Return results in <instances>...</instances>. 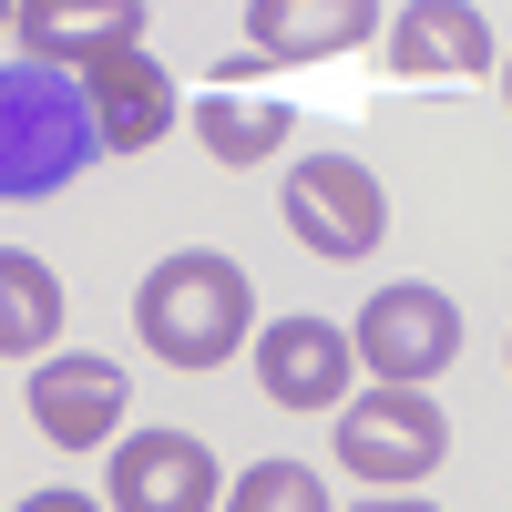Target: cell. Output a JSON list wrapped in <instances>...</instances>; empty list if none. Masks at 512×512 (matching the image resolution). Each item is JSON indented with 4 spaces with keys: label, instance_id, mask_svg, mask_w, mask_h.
I'll list each match as a JSON object with an SVG mask.
<instances>
[{
    "label": "cell",
    "instance_id": "1",
    "mask_svg": "<svg viewBox=\"0 0 512 512\" xmlns=\"http://www.w3.org/2000/svg\"><path fill=\"white\" fill-rule=\"evenodd\" d=\"M134 328H144V349L164 369H226L246 349V328H256V287H246L236 256L185 246L134 287Z\"/></svg>",
    "mask_w": 512,
    "mask_h": 512
},
{
    "label": "cell",
    "instance_id": "2",
    "mask_svg": "<svg viewBox=\"0 0 512 512\" xmlns=\"http://www.w3.org/2000/svg\"><path fill=\"white\" fill-rule=\"evenodd\" d=\"M93 113H82V72L52 62H0V195H62L93 164Z\"/></svg>",
    "mask_w": 512,
    "mask_h": 512
},
{
    "label": "cell",
    "instance_id": "3",
    "mask_svg": "<svg viewBox=\"0 0 512 512\" xmlns=\"http://www.w3.org/2000/svg\"><path fill=\"white\" fill-rule=\"evenodd\" d=\"M451 461V420L431 390H400V379H379V390L338 400V472L349 482H379V492H410L431 482Z\"/></svg>",
    "mask_w": 512,
    "mask_h": 512
},
{
    "label": "cell",
    "instance_id": "4",
    "mask_svg": "<svg viewBox=\"0 0 512 512\" xmlns=\"http://www.w3.org/2000/svg\"><path fill=\"white\" fill-rule=\"evenodd\" d=\"M287 236L328 256V267H359V256H379V236H390V195H379V175L359 154H308L287 175Z\"/></svg>",
    "mask_w": 512,
    "mask_h": 512
},
{
    "label": "cell",
    "instance_id": "5",
    "mask_svg": "<svg viewBox=\"0 0 512 512\" xmlns=\"http://www.w3.org/2000/svg\"><path fill=\"white\" fill-rule=\"evenodd\" d=\"M349 349H359V369H379V379H400V390H431V379L461 359V308L441 287H379L369 308L349 318Z\"/></svg>",
    "mask_w": 512,
    "mask_h": 512
},
{
    "label": "cell",
    "instance_id": "6",
    "mask_svg": "<svg viewBox=\"0 0 512 512\" xmlns=\"http://www.w3.org/2000/svg\"><path fill=\"white\" fill-rule=\"evenodd\" d=\"M103 502L113 512H216L226 472L195 431H123L103 461Z\"/></svg>",
    "mask_w": 512,
    "mask_h": 512
},
{
    "label": "cell",
    "instance_id": "7",
    "mask_svg": "<svg viewBox=\"0 0 512 512\" xmlns=\"http://www.w3.org/2000/svg\"><path fill=\"white\" fill-rule=\"evenodd\" d=\"M349 379H359L349 328H328V318H277V328H256V390H267L277 410L328 420L338 400H349Z\"/></svg>",
    "mask_w": 512,
    "mask_h": 512
},
{
    "label": "cell",
    "instance_id": "8",
    "mask_svg": "<svg viewBox=\"0 0 512 512\" xmlns=\"http://www.w3.org/2000/svg\"><path fill=\"white\" fill-rule=\"evenodd\" d=\"M82 113H93L103 154H154L175 134V82H164L154 52H103V62H82Z\"/></svg>",
    "mask_w": 512,
    "mask_h": 512
},
{
    "label": "cell",
    "instance_id": "9",
    "mask_svg": "<svg viewBox=\"0 0 512 512\" xmlns=\"http://www.w3.org/2000/svg\"><path fill=\"white\" fill-rule=\"evenodd\" d=\"M11 31H21V62L82 72L103 52H144V0H21Z\"/></svg>",
    "mask_w": 512,
    "mask_h": 512
},
{
    "label": "cell",
    "instance_id": "10",
    "mask_svg": "<svg viewBox=\"0 0 512 512\" xmlns=\"http://www.w3.org/2000/svg\"><path fill=\"white\" fill-rule=\"evenodd\" d=\"M379 31V0H256L246 11V62H338Z\"/></svg>",
    "mask_w": 512,
    "mask_h": 512
},
{
    "label": "cell",
    "instance_id": "11",
    "mask_svg": "<svg viewBox=\"0 0 512 512\" xmlns=\"http://www.w3.org/2000/svg\"><path fill=\"white\" fill-rule=\"evenodd\" d=\"M390 72L400 82H472V72H492V21L472 0H410L390 21Z\"/></svg>",
    "mask_w": 512,
    "mask_h": 512
},
{
    "label": "cell",
    "instance_id": "12",
    "mask_svg": "<svg viewBox=\"0 0 512 512\" xmlns=\"http://www.w3.org/2000/svg\"><path fill=\"white\" fill-rule=\"evenodd\" d=\"M31 420H41V441H62V451H93L113 441V420H123V369L113 359H41L31 369Z\"/></svg>",
    "mask_w": 512,
    "mask_h": 512
},
{
    "label": "cell",
    "instance_id": "13",
    "mask_svg": "<svg viewBox=\"0 0 512 512\" xmlns=\"http://www.w3.org/2000/svg\"><path fill=\"white\" fill-rule=\"evenodd\" d=\"M52 338H62V277L21 246H0V359H41Z\"/></svg>",
    "mask_w": 512,
    "mask_h": 512
},
{
    "label": "cell",
    "instance_id": "14",
    "mask_svg": "<svg viewBox=\"0 0 512 512\" xmlns=\"http://www.w3.org/2000/svg\"><path fill=\"white\" fill-rule=\"evenodd\" d=\"M195 144L216 164H267L287 144V103L277 93H205L195 103Z\"/></svg>",
    "mask_w": 512,
    "mask_h": 512
},
{
    "label": "cell",
    "instance_id": "15",
    "mask_svg": "<svg viewBox=\"0 0 512 512\" xmlns=\"http://www.w3.org/2000/svg\"><path fill=\"white\" fill-rule=\"evenodd\" d=\"M216 512H328V482L308 472V461H246V482Z\"/></svg>",
    "mask_w": 512,
    "mask_h": 512
},
{
    "label": "cell",
    "instance_id": "16",
    "mask_svg": "<svg viewBox=\"0 0 512 512\" xmlns=\"http://www.w3.org/2000/svg\"><path fill=\"white\" fill-rule=\"evenodd\" d=\"M21 512H103V502H82V492H31Z\"/></svg>",
    "mask_w": 512,
    "mask_h": 512
},
{
    "label": "cell",
    "instance_id": "17",
    "mask_svg": "<svg viewBox=\"0 0 512 512\" xmlns=\"http://www.w3.org/2000/svg\"><path fill=\"white\" fill-rule=\"evenodd\" d=\"M359 512H441V502H359Z\"/></svg>",
    "mask_w": 512,
    "mask_h": 512
},
{
    "label": "cell",
    "instance_id": "18",
    "mask_svg": "<svg viewBox=\"0 0 512 512\" xmlns=\"http://www.w3.org/2000/svg\"><path fill=\"white\" fill-rule=\"evenodd\" d=\"M502 103H512V52H502Z\"/></svg>",
    "mask_w": 512,
    "mask_h": 512
},
{
    "label": "cell",
    "instance_id": "19",
    "mask_svg": "<svg viewBox=\"0 0 512 512\" xmlns=\"http://www.w3.org/2000/svg\"><path fill=\"white\" fill-rule=\"evenodd\" d=\"M11 11H21V0H0V31H11Z\"/></svg>",
    "mask_w": 512,
    "mask_h": 512
}]
</instances>
